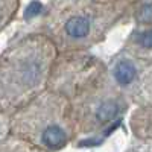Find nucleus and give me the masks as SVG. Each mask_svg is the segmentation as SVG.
<instances>
[{
    "instance_id": "nucleus-5",
    "label": "nucleus",
    "mask_w": 152,
    "mask_h": 152,
    "mask_svg": "<svg viewBox=\"0 0 152 152\" xmlns=\"http://www.w3.org/2000/svg\"><path fill=\"white\" fill-rule=\"evenodd\" d=\"M105 66L108 78L131 105L152 104V61L132 56L122 49Z\"/></svg>"
},
{
    "instance_id": "nucleus-6",
    "label": "nucleus",
    "mask_w": 152,
    "mask_h": 152,
    "mask_svg": "<svg viewBox=\"0 0 152 152\" xmlns=\"http://www.w3.org/2000/svg\"><path fill=\"white\" fill-rule=\"evenodd\" d=\"M105 69V62L88 53V50L58 52L50 69L47 90L59 93L70 100L82 87L104 73Z\"/></svg>"
},
{
    "instance_id": "nucleus-7",
    "label": "nucleus",
    "mask_w": 152,
    "mask_h": 152,
    "mask_svg": "<svg viewBox=\"0 0 152 152\" xmlns=\"http://www.w3.org/2000/svg\"><path fill=\"white\" fill-rule=\"evenodd\" d=\"M123 50L132 56L152 61V24H135L123 44Z\"/></svg>"
},
{
    "instance_id": "nucleus-4",
    "label": "nucleus",
    "mask_w": 152,
    "mask_h": 152,
    "mask_svg": "<svg viewBox=\"0 0 152 152\" xmlns=\"http://www.w3.org/2000/svg\"><path fill=\"white\" fill-rule=\"evenodd\" d=\"M76 138L94 137L119 122L131 104L108 78L107 69L70 99Z\"/></svg>"
},
{
    "instance_id": "nucleus-15",
    "label": "nucleus",
    "mask_w": 152,
    "mask_h": 152,
    "mask_svg": "<svg viewBox=\"0 0 152 152\" xmlns=\"http://www.w3.org/2000/svg\"><path fill=\"white\" fill-rule=\"evenodd\" d=\"M129 2H131V0H129Z\"/></svg>"
},
{
    "instance_id": "nucleus-12",
    "label": "nucleus",
    "mask_w": 152,
    "mask_h": 152,
    "mask_svg": "<svg viewBox=\"0 0 152 152\" xmlns=\"http://www.w3.org/2000/svg\"><path fill=\"white\" fill-rule=\"evenodd\" d=\"M126 152H152V138H135Z\"/></svg>"
},
{
    "instance_id": "nucleus-8",
    "label": "nucleus",
    "mask_w": 152,
    "mask_h": 152,
    "mask_svg": "<svg viewBox=\"0 0 152 152\" xmlns=\"http://www.w3.org/2000/svg\"><path fill=\"white\" fill-rule=\"evenodd\" d=\"M129 129L135 138H152V104L132 110L129 116Z\"/></svg>"
},
{
    "instance_id": "nucleus-1",
    "label": "nucleus",
    "mask_w": 152,
    "mask_h": 152,
    "mask_svg": "<svg viewBox=\"0 0 152 152\" xmlns=\"http://www.w3.org/2000/svg\"><path fill=\"white\" fill-rule=\"evenodd\" d=\"M129 0L100 3L94 0H50L38 32L58 52L90 50L128 14Z\"/></svg>"
},
{
    "instance_id": "nucleus-10",
    "label": "nucleus",
    "mask_w": 152,
    "mask_h": 152,
    "mask_svg": "<svg viewBox=\"0 0 152 152\" xmlns=\"http://www.w3.org/2000/svg\"><path fill=\"white\" fill-rule=\"evenodd\" d=\"M0 152H44L15 135H8L0 142Z\"/></svg>"
},
{
    "instance_id": "nucleus-13",
    "label": "nucleus",
    "mask_w": 152,
    "mask_h": 152,
    "mask_svg": "<svg viewBox=\"0 0 152 152\" xmlns=\"http://www.w3.org/2000/svg\"><path fill=\"white\" fill-rule=\"evenodd\" d=\"M9 135V114L0 111V142Z\"/></svg>"
},
{
    "instance_id": "nucleus-14",
    "label": "nucleus",
    "mask_w": 152,
    "mask_h": 152,
    "mask_svg": "<svg viewBox=\"0 0 152 152\" xmlns=\"http://www.w3.org/2000/svg\"><path fill=\"white\" fill-rule=\"evenodd\" d=\"M94 2H100V3H111V2H117V0H94Z\"/></svg>"
},
{
    "instance_id": "nucleus-11",
    "label": "nucleus",
    "mask_w": 152,
    "mask_h": 152,
    "mask_svg": "<svg viewBox=\"0 0 152 152\" xmlns=\"http://www.w3.org/2000/svg\"><path fill=\"white\" fill-rule=\"evenodd\" d=\"M20 9V0H0V32L14 21Z\"/></svg>"
},
{
    "instance_id": "nucleus-2",
    "label": "nucleus",
    "mask_w": 152,
    "mask_h": 152,
    "mask_svg": "<svg viewBox=\"0 0 152 152\" xmlns=\"http://www.w3.org/2000/svg\"><path fill=\"white\" fill-rule=\"evenodd\" d=\"M56 55L55 44L38 31L6 46L0 53V111L12 114L43 93Z\"/></svg>"
},
{
    "instance_id": "nucleus-9",
    "label": "nucleus",
    "mask_w": 152,
    "mask_h": 152,
    "mask_svg": "<svg viewBox=\"0 0 152 152\" xmlns=\"http://www.w3.org/2000/svg\"><path fill=\"white\" fill-rule=\"evenodd\" d=\"M128 14L135 24H152V0H131Z\"/></svg>"
},
{
    "instance_id": "nucleus-3",
    "label": "nucleus",
    "mask_w": 152,
    "mask_h": 152,
    "mask_svg": "<svg viewBox=\"0 0 152 152\" xmlns=\"http://www.w3.org/2000/svg\"><path fill=\"white\" fill-rule=\"evenodd\" d=\"M9 134L44 152H61L76 140L70 100L46 88L9 114Z\"/></svg>"
}]
</instances>
